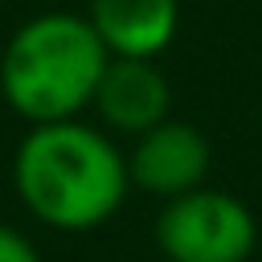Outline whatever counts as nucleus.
<instances>
[{
    "label": "nucleus",
    "mask_w": 262,
    "mask_h": 262,
    "mask_svg": "<svg viewBox=\"0 0 262 262\" xmlns=\"http://www.w3.org/2000/svg\"><path fill=\"white\" fill-rule=\"evenodd\" d=\"M12 188L33 221L86 233L123 209L131 188L127 151L106 127L82 115L33 123L12 156Z\"/></svg>",
    "instance_id": "1"
},
{
    "label": "nucleus",
    "mask_w": 262,
    "mask_h": 262,
    "mask_svg": "<svg viewBox=\"0 0 262 262\" xmlns=\"http://www.w3.org/2000/svg\"><path fill=\"white\" fill-rule=\"evenodd\" d=\"M90 111L98 115V127H106L111 135L135 139L172 115V86L156 57H111Z\"/></svg>",
    "instance_id": "5"
},
{
    "label": "nucleus",
    "mask_w": 262,
    "mask_h": 262,
    "mask_svg": "<svg viewBox=\"0 0 262 262\" xmlns=\"http://www.w3.org/2000/svg\"><path fill=\"white\" fill-rule=\"evenodd\" d=\"M0 262H41V254L20 229L0 221Z\"/></svg>",
    "instance_id": "7"
},
{
    "label": "nucleus",
    "mask_w": 262,
    "mask_h": 262,
    "mask_svg": "<svg viewBox=\"0 0 262 262\" xmlns=\"http://www.w3.org/2000/svg\"><path fill=\"white\" fill-rule=\"evenodd\" d=\"M156 246L168 262H246L258 246V221L242 196L196 184L164 201Z\"/></svg>",
    "instance_id": "3"
},
{
    "label": "nucleus",
    "mask_w": 262,
    "mask_h": 262,
    "mask_svg": "<svg viewBox=\"0 0 262 262\" xmlns=\"http://www.w3.org/2000/svg\"><path fill=\"white\" fill-rule=\"evenodd\" d=\"M111 53L86 12H37L0 49V94L29 127L90 111Z\"/></svg>",
    "instance_id": "2"
},
{
    "label": "nucleus",
    "mask_w": 262,
    "mask_h": 262,
    "mask_svg": "<svg viewBox=\"0 0 262 262\" xmlns=\"http://www.w3.org/2000/svg\"><path fill=\"white\" fill-rule=\"evenodd\" d=\"M86 20L111 57H160L180 33V0H90Z\"/></svg>",
    "instance_id": "6"
},
{
    "label": "nucleus",
    "mask_w": 262,
    "mask_h": 262,
    "mask_svg": "<svg viewBox=\"0 0 262 262\" xmlns=\"http://www.w3.org/2000/svg\"><path fill=\"white\" fill-rule=\"evenodd\" d=\"M213 164V147L205 139V131H196L184 119H164L156 127H147L143 135H135L131 151H127V172L131 184L147 196H180L196 184H205Z\"/></svg>",
    "instance_id": "4"
}]
</instances>
